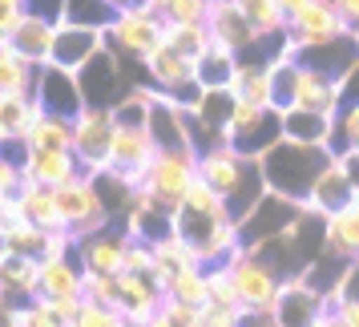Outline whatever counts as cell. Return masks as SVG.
Here are the masks:
<instances>
[{
    "instance_id": "cell-1",
    "label": "cell",
    "mask_w": 359,
    "mask_h": 327,
    "mask_svg": "<svg viewBox=\"0 0 359 327\" xmlns=\"http://www.w3.org/2000/svg\"><path fill=\"white\" fill-rule=\"evenodd\" d=\"M331 154H335L331 146H311V142H294V138L283 133L275 146L259 158V166H262L266 186H271L275 194H287V198H294V202L307 206L311 186L319 178V170L331 162Z\"/></svg>"
},
{
    "instance_id": "cell-2",
    "label": "cell",
    "mask_w": 359,
    "mask_h": 327,
    "mask_svg": "<svg viewBox=\"0 0 359 327\" xmlns=\"http://www.w3.org/2000/svg\"><path fill=\"white\" fill-rule=\"evenodd\" d=\"M165 41V20L149 4H126L117 20L105 29V49H114L121 61L146 65V57Z\"/></svg>"
},
{
    "instance_id": "cell-3",
    "label": "cell",
    "mask_w": 359,
    "mask_h": 327,
    "mask_svg": "<svg viewBox=\"0 0 359 327\" xmlns=\"http://www.w3.org/2000/svg\"><path fill=\"white\" fill-rule=\"evenodd\" d=\"M198 182V149H158V158L146 170V194L165 206V211H178L182 198L190 194V186Z\"/></svg>"
},
{
    "instance_id": "cell-4",
    "label": "cell",
    "mask_w": 359,
    "mask_h": 327,
    "mask_svg": "<svg viewBox=\"0 0 359 327\" xmlns=\"http://www.w3.org/2000/svg\"><path fill=\"white\" fill-rule=\"evenodd\" d=\"M222 138H226L243 158H255V162H259L262 154L283 138V114H278L275 105H250V101H238Z\"/></svg>"
},
{
    "instance_id": "cell-5",
    "label": "cell",
    "mask_w": 359,
    "mask_h": 327,
    "mask_svg": "<svg viewBox=\"0 0 359 327\" xmlns=\"http://www.w3.org/2000/svg\"><path fill=\"white\" fill-rule=\"evenodd\" d=\"M146 85H154L158 93L174 98L178 105H186V109L202 98V85H198V77H194V61H190L186 53H178L174 45H165V41L146 57Z\"/></svg>"
},
{
    "instance_id": "cell-6",
    "label": "cell",
    "mask_w": 359,
    "mask_h": 327,
    "mask_svg": "<svg viewBox=\"0 0 359 327\" xmlns=\"http://www.w3.org/2000/svg\"><path fill=\"white\" fill-rule=\"evenodd\" d=\"M117 117L109 105H85L81 114L73 117V149L81 158L85 174H101L109 170V149H114Z\"/></svg>"
},
{
    "instance_id": "cell-7",
    "label": "cell",
    "mask_w": 359,
    "mask_h": 327,
    "mask_svg": "<svg viewBox=\"0 0 359 327\" xmlns=\"http://www.w3.org/2000/svg\"><path fill=\"white\" fill-rule=\"evenodd\" d=\"M303 211H307L303 202H294V198H287V194L266 190V194L259 198V206L234 222V227H238V243L250 251V246L266 243V239H278V234H287V230L303 218Z\"/></svg>"
},
{
    "instance_id": "cell-8",
    "label": "cell",
    "mask_w": 359,
    "mask_h": 327,
    "mask_svg": "<svg viewBox=\"0 0 359 327\" xmlns=\"http://www.w3.org/2000/svg\"><path fill=\"white\" fill-rule=\"evenodd\" d=\"M130 69H137V61H121L114 49H101L89 65L77 69L85 105H109V109H114L130 85H142V81H133L130 77Z\"/></svg>"
},
{
    "instance_id": "cell-9",
    "label": "cell",
    "mask_w": 359,
    "mask_h": 327,
    "mask_svg": "<svg viewBox=\"0 0 359 327\" xmlns=\"http://www.w3.org/2000/svg\"><path fill=\"white\" fill-rule=\"evenodd\" d=\"M73 251L81 259L85 275H121L126 271V251H130V230L121 222H105V227L81 234Z\"/></svg>"
},
{
    "instance_id": "cell-10",
    "label": "cell",
    "mask_w": 359,
    "mask_h": 327,
    "mask_svg": "<svg viewBox=\"0 0 359 327\" xmlns=\"http://www.w3.org/2000/svg\"><path fill=\"white\" fill-rule=\"evenodd\" d=\"M226 267H230L234 287H238L243 307H275L278 291H283V275H278L271 262L259 259L255 251H246V246H243V251H238Z\"/></svg>"
},
{
    "instance_id": "cell-11",
    "label": "cell",
    "mask_w": 359,
    "mask_h": 327,
    "mask_svg": "<svg viewBox=\"0 0 359 327\" xmlns=\"http://www.w3.org/2000/svg\"><path fill=\"white\" fill-rule=\"evenodd\" d=\"M57 206H61V218H65V227L73 230L77 239H81V234H89V230L105 227V222H114L89 174H85V178L65 182V186H57Z\"/></svg>"
},
{
    "instance_id": "cell-12",
    "label": "cell",
    "mask_w": 359,
    "mask_h": 327,
    "mask_svg": "<svg viewBox=\"0 0 359 327\" xmlns=\"http://www.w3.org/2000/svg\"><path fill=\"white\" fill-rule=\"evenodd\" d=\"M154 158H158V142H154L149 126H117L109 170H117L130 186H146V170Z\"/></svg>"
},
{
    "instance_id": "cell-13",
    "label": "cell",
    "mask_w": 359,
    "mask_h": 327,
    "mask_svg": "<svg viewBox=\"0 0 359 327\" xmlns=\"http://www.w3.org/2000/svg\"><path fill=\"white\" fill-rule=\"evenodd\" d=\"M351 33L347 20L339 17L335 0H311L307 8L287 25V36H291V49L287 53H299V49H315V45H327L335 36Z\"/></svg>"
},
{
    "instance_id": "cell-14",
    "label": "cell",
    "mask_w": 359,
    "mask_h": 327,
    "mask_svg": "<svg viewBox=\"0 0 359 327\" xmlns=\"http://www.w3.org/2000/svg\"><path fill=\"white\" fill-rule=\"evenodd\" d=\"M36 101L45 114H61V117H77L85 109V93H81V81L73 69H61V65H41L36 69V85H33Z\"/></svg>"
},
{
    "instance_id": "cell-15",
    "label": "cell",
    "mask_w": 359,
    "mask_h": 327,
    "mask_svg": "<svg viewBox=\"0 0 359 327\" xmlns=\"http://www.w3.org/2000/svg\"><path fill=\"white\" fill-rule=\"evenodd\" d=\"M327 307H331L327 295L315 291L303 275L283 279V291H278V299H275L278 327H315L327 315Z\"/></svg>"
},
{
    "instance_id": "cell-16",
    "label": "cell",
    "mask_w": 359,
    "mask_h": 327,
    "mask_svg": "<svg viewBox=\"0 0 359 327\" xmlns=\"http://www.w3.org/2000/svg\"><path fill=\"white\" fill-rule=\"evenodd\" d=\"M165 303V287L146 271H121L117 275V311L130 323H146L154 311Z\"/></svg>"
},
{
    "instance_id": "cell-17",
    "label": "cell",
    "mask_w": 359,
    "mask_h": 327,
    "mask_svg": "<svg viewBox=\"0 0 359 327\" xmlns=\"http://www.w3.org/2000/svg\"><path fill=\"white\" fill-rule=\"evenodd\" d=\"M101 49H105V33H101V29H85V25L61 20V25H57V36H53V57L49 61L77 73V69L89 65Z\"/></svg>"
},
{
    "instance_id": "cell-18",
    "label": "cell",
    "mask_w": 359,
    "mask_h": 327,
    "mask_svg": "<svg viewBox=\"0 0 359 327\" xmlns=\"http://www.w3.org/2000/svg\"><path fill=\"white\" fill-rule=\"evenodd\" d=\"M20 174L29 182H41V186H65L73 178H85V166L77 158V149H33L29 146V158L20 166Z\"/></svg>"
},
{
    "instance_id": "cell-19",
    "label": "cell",
    "mask_w": 359,
    "mask_h": 327,
    "mask_svg": "<svg viewBox=\"0 0 359 327\" xmlns=\"http://www.w3.org/2000/svg\"><path fill=\"white\" fill-rule=\"evenodd\" d=\"M206 25H210L214 41H218V45H226L230 53H238V57L259 41V29L246 20V13L238 8V0H214Z\"/></svg>"
},
{
    "instance_id": "cell-20",
    "label": "cell",
    "mask_w": 359,
    "mask_h": 327,
    "mask_svg": "<svg viewBox=\"0 0 359 327\" xmlns=\"http://www.w3.org/2000/svg\"><path fill=\"white\" fill-rule=\"evenodd\" d=\"M41 295L45 299H85V267L77 251L41 259Z\"/></svg>"
},
{
    "instance_id": "cell-21",
    "label": "cell",
    "mask_w": 359,
    "mask_h": 327,
    "mask_svg": "<svg viewBox=\"0 0 359 327\" xmlns=\"http://www.w3.org/2000/svg\"><path fill=\"white\" fill-rule=\"evenodd\" d=\"M121 227L130 230V239H142V243H162L165 234H174V211H165L158 206L154 198L146 194V186L142 190H133V202L126 218H121Z\"/></svg>"
},
{
    "instance_id": "cell-22",
    "label": "cell",
    "mask_w": 359,
    "mask_h": 327,
    "mask_svg": "<svg viewBox=\"0 0 359 327\" xmlns=\"http://www.w3.org/2000/svg\"><path fill=\"white\" fill-rule=\"evenodd\" d=\"M347 202H355V186H351V178H347L339 154H331V162L319 170V178H315V186H311L307 211H315V214L327 218L331 211H339V206H347Z\"/></svg>"
},
{
    "instance_id": "cell-23",
    "label": "cell",
    "mask_w": 359,
    "mask_h": 327,
    "mask_svg": "<svg viewBox=\"0 0 359 327\" xmlns=\"http://www.w3.org/2000/svg\"><path fill=\"white\" fill-rule=\"evenodd\" d=\"M303 65V61H299ZM303 109H315V114H339V77L327 73V69H315V65H303L299 73V101Z\"/></svg>"
},
{
    "instance_id": "cell-24",
    "label": "cell",
    "mask_w": 359,
    "mask_h": 327,
    "mask_svg": "<svg viewBox=\"0 0 359 327\" xmlns=\"http://www.w3.org/2000/svg\"><path fill=\"white\" fill-rule=\"evenodd\" d=\"M0 295L8 303H29L41 295V259L33 255H8L0 267Z\"/></svg>"
},
{
    "instance_id": "cell-25",
    "label": "cell",
    "mask_w": 359,
    "mask_h": 327,
    "mask_svg": "<svg viewBox=\"0 0 359 327\" xmlns=\"http://www.w3.org/2000/svg\"><path fill=\"white\" fill-rule=\"evenodd\" d=\"M190 267H206V262H202V255L182 239L178 230L165 234L162 243H154V279H158L162 287H170V279H178L182 271H190Z\"/></svg>"
},
{
    "instance_id": "cell-26",
    "label": "cell",
    "mask_w": 359,
    "mask_h": 327,
    "mask_svg": "<svg viewBox=\"0 0 359 327\" xmlns=\"http://www.w3.org/2000/svg\"><path fill=\"white\" fill-rule=\"evenodd\" d=\"M17 202H20V211H25V218L36 222L41 230H69L65 218H61V206H57V190L53 186H41V182L25 178L17 190Z\"/></svg>"
},
{
    "instance_id": "cell-27",
    "label": "cell",
    "mask_w": 359,
    "mask_h": 327,
    "mask_svg": "<svg viewBox=\"0 0 359 327\" xmlns=\"http://www.w3.org/2000/svg\"><path fill=\"white\" fill-rule=\"evenodd\" d=\"M53 36H57V25L45 17H33V13H25V20L17 25V33L8 36L17 53L25 61H33V65H49L53 57Z\"/></svg>"
},
{
    "instance_id": "cell-28",
    "label": "cell",
    "mask_w": 359,
    "mask_h": 327,
    "mask_svg": "<svg viewBox=\"0 0 359 327\" xmlns=\"http://www.w3.org/2000/svg\"><path fill=\"white\" fill-rule=\"evenodd\" d=\"M41 114L45 109H41L36 93H0V130H4V138L29 142V133H33Z\"/></svg>"
},
{
    "instance_id": "cell-29",
    "label": "cell",
    "mask_w": 359,
    "mask_h": 327,
    "mask_svg": "<svg viewBox=\"0 0 359 327\" xmlns=\"http://www.w3.org/2000/svg\"><path fill=\"white\" fill-rule=\"evenodd\" d=\"M327 251H335L339 259H359V206L347 202L339 211H331L323 218Z\"/></svg>"
},
{
    "instance_id": "cell-30",
    "label": "cell",
    "mask_w": 359,
    "mask_h": 327,
    "mask_svg": "<svg viewBox=\"0 0 359 327\" xmlns=\"http://www.w3.org/2000/svg\"><path fill=\"white\" fill-rule=\"evenodd\" d=\"M331 130H335V114H315L303 105L283 109V133L294 142H311V146H331Z\"/></svg>"
},
{
    "instance_id": "cell-31",
    "label": "cell",
    "mask_w": 359,
    "mask_h": 327,
    "mask_svg": "<svg viewBox=\"0 0 359 327\" xmlns=\"http://www.w3.org/2000/svg\"><path fill=\"white\" fill-rule=\"evenodd\" d=\"M234 73H238V53H230L226 45L214 41L210 49L194 61V77L202 89H222V85H234Z\"/></svg>"
},
{
    "instance_id": "cell-32",
    "label": "cell",
    "mask_w": 359,
    "mask_h": 327,
    "mask_svg": "<svg viewBox=\"0 0 359 327\" xmlns=\"http://www.w3.org/2000/svg\"><path fill=\"white\" fill-rule=\"evenodd\" d=\"M36 69L41 65L25 61L13 41H0V93H33Z\"/></svg>"
},
{
    "instance_id": "cell-33",
    "label": "cell",
    "mask_w": 359,
    "mask_h": 327,
    "mask_svg": "<svg viewBox=\"0 0 359 327\" xmlns=\"http://www.w3.org/2000/svg\"><path fill=\"white\" fill-rule=\"evenodd\" d=\"M234 98L250 101V105H271V65L262 61H238V73H234Z\"/></svg>"
},
{
    "instance_id": "cell-34",
    "label": "cell",
    "mask_w": 359,
    "mask_h": 327,
    "mask_svg": "<svg viewBox=\"0 0 359 327\" xmlns=\"http://www.w3.org/2000/svg\"><path fill=\"white\" fill-rule=\"evenodd\" d=\"M299 73H303V65H299V57H291V53H283L275 65H271V105H275L278 114L291 109L294 101H299Z\"/></svg>"
},
{
    "instance_id": "cell-35",
    "label": "cell",
    "mask_w": 359,
    "mask_h": 327,
    "mask_svg": "<svg viewBox=\"0 0 359 327\" xmlns=\"http://www.w3.org/2000/svg\"><path fill=\"white\" fill-rule=\"evenodd\" d=\"M33 149H73V117L61 114H41L33 133H29Z\"/></svg>"
},
{
    "instance_id": "cell-36",
    "label": "cell",
    "mask_w": 359,
    "mask_h": 327,
    "mask_svg": "<svg viewBox=\"0 0 359 327\" xmlns=\"http://www.w3.org/2000/svg\"><path fill=\"white\" fill-rule=\"evenodd\" d=\"M117 13H121L117 0H69L65 4V20L85 25V29H101V33L117 20Z\"/></svg>"
},
{
    "instance_id": "cell-37",
    "label": "cell",
    "mask_w": 359,
    "mask_h": 327,
    "mask_svg": "<svg viewBox=\"0 0 359 327\" xmlns=\"http://www.w3.org/2000/svg\"><path fill=\"white\" fill-rule=\"evenodd\" d=\"M0 243L8 246L13 255H33V259H45V251H49V230H41L36 222L20 218L13 230H4V234H0Z\"/></svg>"
},
{
    "instance_id": "cell-38",
    "label": "cell",
    "mask_w": 359,
    "mask_h": 327,
    "mask_svg": "<svg viewBox=\"0 0 359 327\" xmlns=\"http://www.w3.org/2000/svg\"><path fill=\"white\" fill-rule=\"evenodd\" d=\"M214 0H149V8L165 25H206Z\"/></svg>"
},
{
    "instance_id": "cell-39",
    "label": "cell",
    "mask_w": 359,
    "mask_h": 327,
    "mask_svg": "<svg viewBox=\"0 0 359 327\" xmlns=\"http://www.w3.org/2000/svg\"><path fill=\"white\" fill-rule=\"evenodd\" d=\"M165 45H174V49L186 53L190 61H198V57L214 45L210 25H165Z\"/></svg>"
},
{
    "instance_id": "cell-40",
    "label": "cell",
    "mask_w": 359,
    "mask_h": 327,
    "mask_svg": "<svg viewBox=\"0 0 359 327\" xmlns=\"http://www.w3.org/2000/svg\"><path fill=\"white\" fill-rule=\"evenodd\" d=\"M165 299H178V303L206 307V299H210V287H206V267H190V271H182L178 279H170Z\"/></svg>"
},
{
    "instance_id": "cell-41",
    "label": "cell",
    "mask_w": 359,
    "mask_h": 327,
    "mask_svg": "<svg viewBox=\"0 0 359 327\" xmlns=\"http://www.w3.org/2000/svg\"><path fill=\"white\" fill-rule=\"evenodd\" d=\"M238 8L246 13V20L259 29V33H283L287 17L278 8V0H238Z\"/></svg>"
},
{
    "instance_id": "cell-42",
    "label": "cell",
    "mask_w": 359,
    "mask_h": 327,
    "mask_svg": "<svg viewBox=\"0 0 359 327\" xmlns=\"http://www.w3.org/2000/svg\"><path fill=\"white\" fill-rule=\"evenodd\" d=\"M17 323L20 327H69L45 295H36L29 303H17Z\"/></svg>"
},
{
    "instance_id": "cell-43",
    "label": "cell",
    "mask_w": 359,
    "mask_h": 327,
    "mask_svg": "<svg viewBox=\"0 0 359 327\" xmlns=\"http://www.w3.org/2000/svg\"><path fill=\"white\" fill-rule=\"evenodd\" d=\"M331 149H359V105H343L335 114V130H331Z\"/></svg>"
},
{
    "instance_id": "cell-44",
    "label": "cell",
    "mask_w": 359,
    "mask_h": 327,
    "mask_svg": "<svg viewBox=\"0 0 359 327\" xmlns=\"http://www.w3.org/2000/svg\"><path fill=\"white\" fill-rule=\"evenodd\" d=\"M73 327H137V323H130V319H126L117 307L89 303V299H85L81 311H77V319H73Z\"/></svg>"
},
{
    "instance_id": "cell-45",
    "label": "cell",
    "mask_w": 359,
    "mask_h": 327,
    "mask_svg": "<svg viewBox=\"0 0 359 327\" xmlns=\"http://www.w3.org/2000/svg\"><path fill=\"white\" fill-rule=\"evenodd\" d=\"M85 299L117 307V275H85Z\"/></svg>"
},
{
    "instance_id": "cell-46",
    "label": "cell",
    "mask_w": 359,
    "mask_h": 327,
    "mask_svg": "<svg viewBox=\"0 0 359 327\" xmlns=\"http://www.w3.org/2000/svg\"><path fill=\"white\" fill-rule=\"evenodd\" d=\"M162 311L174 319V327H202V307L194 303H178V299H165Z\"/></svg>"
},
{
    "instance_id": "cell-47",
    "label": "cell",
    "mask_w": 359,
    "mask_h": 327,
    "mask_svg": "<svg viewBox=\"0 0 359 327\" xmlns=\"http://www.w3.org/2000/svg\"><path fill=\"white\" fill-rule=\"evenodd\" d=\"M25 0H0V41H8V36L17 33V25L25 20Z\"/></svg>"
},
{
    "instance_id": "cell-48",
    "label": "cell",
    "mask_w": 359,
    "mask_h": 327,
    "mask_svg": "<svg viewBox=\"0 0 359 327\" xmlns=\"http://www.w3.org/2000/svg\"><path fill=\"white\" fill-rule=\"evenodd\" d=\"M238 315H243V307H218V303H206V307H202V327H238Z\"/></svg>"
},
{
    "instance_id": "cell-49",
    "label": "cell",
    "mask_w": 359,
    "mask_h": 327,
    "mask_svg": "<svg viewBox=\"0 0 359 327\" xmlns=\"http://www.w3.org/2000/svg\"><path fill=\"white\" fill-rule=\"evenodd\" d=\"M339 101H343V105H359V57L339 73ZM343 105H339V109H343Z\"/></svg>"
},
{
    "instance_id": "cell-50",
    "label": "cell",
    "mask_w": 359,
    "mask_h": 327,
    "mask_svg": "<svg viewBox=\"0 0 359 327\" xmlns=\"http://www.w3.org/2000/svg\"><path fill=\"white\" fill-rule=\"evenodd\" d=\"M25 174H20V162H13L4 149H0V194H17Z\"/></svg>"
},
{
    "instance_id": "cell-51",
    "label": "cell",
    "mask_w": 359,
    "mask_h": 327,
    "mask_svg": "<svg viewBox=\"0 0 359 327\" xmlns=\"http://www.w3.org/2000/svg\"><path fill=\"white\" fill-rule=\"evenodd\" d=\"M65 4L69 0H25V8H29L33 17H45V20H53V25L65 20Z\"/></svg>"
},
{
    "instance_id": "cell-52",
    "label": "cell",
    "mask_w": 359,
    "mask_h": 327,
    "mask_svg": "<svg viewBox=\"0 0 359 327\" xmlns=\"http://www.w3.org/2000/svg\"><path fill=\"white\" fill-rule=\"evenodd\" d=\"M238 327H278V315L275 307H243Z\"/></svg>"
},
{
    "instance_id": "cell-53",
    "label": "cell",
    "mask_w": 359,
    "mask_h": 327,
    "mask_svg": "<svg viewBox=\"0 0 359 327\" xmlns=\"http://www.w3.org/2000/svg\"><path fill=\"white\" fill-rule=\"evenodd\" d=\"M335 8H339V17L347 20V29L359 33V0H335Z\"/></svg>"
},
{
    "instance_id": "cell-54",
    "label": "cell",
    "mask_w": 359,
    "mask_h": 327,
    "mask_svg": "<svg viewBox=\"0 0 359 327\" xmlns=\"http://www.w3.org/2000/svg\"><path fill=\"white\" fill-rule=\"evenodd\" d=\"M339 162H343V170H347L351 186L359 190V149H343V154H339Z\"/></svg>"
},
{
    "instance_id": "cell-55",
    "label": "cell",
    "mask_w": 359,
    "mask_h": 327,
    "mask_svg": "<svg viewBox=\"0 0 359 327\" xmlns=\"http://www.w3.org/2000/svg\"><path fill=\"white\" fill-rule=\"evenodd\" d=\"M335 311L343 315V323H347V327H359V299H351V303H339Z\"/></svg>"
},
{
    "instance_id": "cell-56",
    "label": "cell",
    "mask_w": 359,
    "mask_h": 327,
    "mask_svg": "<svg viewBox=\"0 0 359 327\" xmlns=\"http://www.w3.org/2000/svg\"><path fill=\"white\" fill-rule=\"evenodd\" d=\"M307 4H311V0H278V8H283V17H287V25H291V20L299 17V13H303Z\"/></svg>"
},
{
    "instance_id": "cell-57",
    "label": "cell",
    "mask_w": 359,
    "mask_h": 327,
    "mask_svg": "<svg viewBox=\"0 0 359 327\" xmlns=\"http://www.w3.org/2000/svg\"><path fill=\"white\" fill-rule=\"evenodd\" d=\"M137 327H174V319H170L162 307H158V311H154V315L146 319V323H137Z\"/></svg>"
},
{
    "instance_id": "cell-58",
    "label": "cell",
    "mask_w": 359,
    "mask_h": 327,
    "mask_svg": "<svg viewBox=\"0 0 359 327\" xmlns=\"http://www.w3.org/2000/svg\"><path fill=\"white\" fill-rule=\"evenodd\" d=\"M315 327H347V323H343V315H339L335 307H327V315H323V319H319Z\"/></svg>"
},
{
    "instance_id": "cell-59",
    "label": "cell",
    "mask_w": 359,
    "mask_h": 327,
    "mask_svg": "<svg viewBox=\"0 0 359 327\" xmlns=\"http://www.w3.org/2000/svg\"><path fill=\"white\" fill-rule=\"evenodd\" d=\"M117 4H121V8H126V4H133V0H117Z\"/></svg>"
},
{
    "instance_id": "cell-60",
    "label": "cell",
    "mask_w": 359,
    "mask_h": 327,
    "mask_svg": "<svg viewBox=\"0 0 359 327\" xmlns=\"http://www.w3.org/2000/svg\"><path fill=\"white\" fill-rule=\"evenodd\" d=\"M355 206H359V190H355Z\"/></svg>"
},
{
    "instance_id": "cell-61",
    "label": "cell",
    "mask_w": 359,
    "mask_h": 327,
    "mask_svg": "<svg viewBox=\"0 0 359 327\" xmlns=\"http://www.w3.org/2000/svg\"><path fill=\"white\" fill-rule=\"evenodd\" d=\"M0 138H4V130H0Z\"/></svg>"
}]
</instances>
